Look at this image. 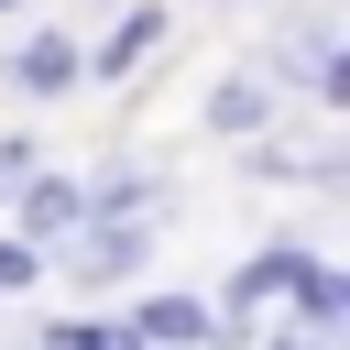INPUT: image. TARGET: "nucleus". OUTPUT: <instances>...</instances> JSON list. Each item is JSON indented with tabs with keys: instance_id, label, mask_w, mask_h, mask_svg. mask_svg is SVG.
I'll use <instances>...</instances> for the list:
<instances>
[{
	"instance_id": "obj_8",
	"label": "nucleus",
	"mask_w": 350,
	"mask_h": 350,
	"mask_svg": "<svg viewBox=\"0 0 350 350\" xmlns=\"http://www.w3.org/2000/svg\"><path fill=\"white\" fill-rule=\"evenodd\" d=\"M44 350H142V339H131V328H98V317H77V328H55Z\"/></svg>"
},
{
	"instance_id": "obj_6",
	"label": "nucleus",
	"mask_w": 350,
	"mask_h": 350,
	"mask_svg": "<svg viewBox=\"0 0 350 350\" xmlns=\"http://www.w3.org/2000/svg\"><path fill=\"white\" fill-rule=\"evenodd\" d=\"M208 328H219V317H208L197 295H153V306L131 317V339H175V350H186V339H208Z\"/></svg>"
},
{
	"instance_id": "obj_9",
	"label": "nucleus",
	"mask_w": 350,
	"mask_h": 350,
	"mask_svg": "<svg viewBox=\"0 0 350 350\" xmlns=\"http://www.w3.org/2000/svg\"><path fill=\"white\" fill-rule=\"evenodd\" d=\"M33 273H44V252H33V241H0V295H22Z\"/></svg>"
},
{
	"instance_id": "obj_10",
	"label": "nucleus",
	"mask_w": 350,
	"mask_h": 350,
	"mask_svg": "<svg viewBox=\"0 0 350 350\" xmlns=\"http://www.w3.org/2000/svg\"><path fill=\"white\" fill-rule=\"evenodd\" d=\"M22 175H33V142H22V131H0V197H22Z\"/></svg>"
},
{
	"instance_id": "obj_5",
	"label": "nucleus",
	"mask_w": 350,
	"mask_h": 350,
	"mask_svg": "<svg viewBox=\"0 0 350 350\" xmlns=\"http://www.w3.org/2000/svg\"><path fill=\"white\" fill-rule=\"evenodd\" d=\"M11 77H22V88H33V98H66V88H77V44H55V33H33V44H22V66H11Z\"/></svg>"
},
{
	"instance_id": "obj_7",
	"label": "nucleus",
	"mask_w": 350,
	"mask_h": 350,
	"mask_svg": "<svg viewBox=\"0 0 350 350\" xmlns=\"http://www.w3.org/2000/svg\"><path fill=\"white\" fill-rule=\"evenodd\" d=\"M295 295H306V339H317V328H339V317H350V284H339V273H328V262H306V273H295Z\"/></svg>"
},
{
	"instance_id": "obj_3",
	"label": "nucleus",
	"mask_w": 350,
	"mask_h": 350,
	"mask_svg": "<svg viewBox=\"0 0 350 350\" xmlns=\"http://www.w3.org/2000/svg\"><path fill=\"white\" fill-rule=\"evenodd\" d=\"M88 219V186L77 175H22V230L44 241V230H77Z\"/></svg>"
},
{
	"instance_id": "obj_1",
	"label": "nucleus",
	"mask_w": 350,
	"mask_h": 350,
	"mask_svg": "<svg viewBox=\"0 0 350 350\" xmlns=\"http://www.w3.org/2000/svg\"><path fill=\"white\" fill-rule=\"evenodd\" d=\"M131 273H142V219H77L66 284H77V295H109V284H131Z\"/></svg>"
},
{
	"instance_id": "obj_2",
	"label": "nucleus",
	"mask_w": 350,
	"mask_h": 350,
	"mask_svg": "<svg viewBox=\"0 0 350 350\" xmlns=\"http://www.w3.org/2000/svg\"><path fill=\"white\" fill-rule=\"evenodd\" d=\"M273 109H284V88H273L262 66H230V77L208 88V131H273Z\"/></svg>"
},
{
	"instance_id": "obj_12",
	"label": "nucleus",
	"mask_w": 350,
	"mask_h": 350,
	"mask_svg": "<svg viewBox=\"0 0 350 350\" xmlns=\"http://www.w3.org/2000/svg\"><path fill=\"white\" fill-rule=\"evenodd\" d=\"M0 11H22V0H0Z\"/></svg>"
},
{
	"instance_id": "obj_4",
	"label": "nucleus",
	"mask_w": 350,
	"mask_h": 350,
	"mask_svg": "<svg viewBox=\"0 0 350 350\" xmlns=\"http://www.w3.org/2000/svg\"><path fill=\"white\" fill-rule=\"evenodd\" d=\"M306 262H317V252L273 241V252H252V262H241V284H230V295H241V306H262V295H295V273H306Z\"/></svg>"
},
{
	"instance_id": "obj_11",
	"label": "nucleus",
	"mask_w": 350,
	"mask_h": 350,
	"mask_svg": "<svg viewBox=\"0 0 350 350\" xmlns=\"http://www.w3.org/2000/svg\"><path fill=\"white\" fill-rule=\"evenodd\" d=\"M273 350H328V339H306V328H295V339H273Z\"/></svg>"
}]
</instances>
